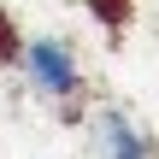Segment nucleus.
Masks as SVG:
<instances>
[{"mask_svg":"<svg viewBox=\"0 0 159 159\" xmlns=\"http://www.w3.org/2000/svg\"><path fill=\"white\" fill-rule=\"evenodd\" d=\"M94 148H100V159H153L148 136H142L124 112H100V118H94Z\"/></svg>","mask_w":159,"mask_h":159,"instance_id":"2","label":"nucleus"},{"mask_svg":"<svg viewBox=\"0 0 159 159\" xmlns=\"http://www.w3.org/2000/svg\"><path fill=\"white\" fill-rule=\"evenodd\" d=\"M18 65H24V77H30L47 100H65V94H77V89H83L77 53H71L59 35H30V41L18 47Z\"/></svg>","mask_w":159,"mask_h":159,"instance_id":"1","label":"nucleus"}]
</instances>
